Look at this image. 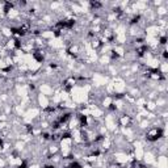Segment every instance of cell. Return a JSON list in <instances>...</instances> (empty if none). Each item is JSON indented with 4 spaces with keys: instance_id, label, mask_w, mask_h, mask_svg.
<instances>
[{
    "instance_id": "cell-10",
    "label": "cell",
    "mask_w": 168,
    "mask_h": 168,
    "mask_svg": "<svg viewBox=\"0 0 168 168\" xmlns=\"http://www.w3.org/2000/svg\"><path fill=\"white\" fill-rule=\"evenodd\" d=\"M42 168H57L54 164H47V166H45V167H42Z\"/></svg>"
},
{
    "instance_id": "cell-6",
    "label": "cell",
    "mask_w": 168,
    "mask_h": 168,
    "mask_svg": "<svg viewBox=\"0 0 168 168\" xmlns=\"http://www.w3.org/2000/svg\"><path fill=\"white\" fill-rule=\"evenodd\" d=\"M90 7L92 11H97V9H100L102 7V3L100 1H90Z\"/></svg>"
},
{
    "instance_id": "cell-5",
    "label": "cell",
    "mask_w": 168,
    "mask_h": 168,
    "mask_svg": "<svg viewBox=\"0 0 168 168\" xmlns=\"http://www.w3.org/2000/svg\"><path fill=\"white\" fill-rule=\"evenodd\" d=\"M33 58L36 59L37 62H40V63H42L43 62V54H42V51H34L33 53Z\"/></svg>"
},
{
    "instance_id": "cell-3",
    "label": "cell",
    "mask_w": 168,
    "mask_h": 168,
    "mask_svg": "<svg viewBox=\"0 0 168 168\" xmlns=\"http://www.w3.org/2000/svg\"><path fill=\"white\" fill-rule=\"evenodd\" d=\"M149 50H150V47L147 46V45H139V46H137V49H135V54H137V57H139V58H142V57H145L147 53H149Z\"/></svg>"
},
{
    "instance_id": "cell-7",
    "label": "cell",
    "mask_w": 168,
    "mask_h": 168,
    "mask_svg": "<svg viewBox=\"0 0 168 168\" xmlns=\"http://www.w3.org/2000/svg\"><path fill=\"white\" fill-rule=\"evenodd\" d=\"M140 21V15H135L131 17V20H130V24L131 25H135V24H138Z\"/></svg>"
},
{
    "instance_id": "cell-8",
    "label": "cell",
    "mask_w": 168,
    "mask_h": 168,
    "mask_svg": "<svg viewBox=\"0 0 168 168\" xmlns=\"http://www.w3.org/2000/svg\"><path fill=\"white\" fill-rule=\"evenodd\" d=\"M159 43H160V45H166V43H167V37L166 36H162V37H160V38H159Z\"/></svg>"
},
{
    "instance_id": "cell-4",
    "label": "cell",
    "mask_w": 168,
    "mask_h": 168,
    "mask_svg": "<svg viewBox=\"0 0 168 168\" xmlns=\"http://www.w3.org/2000/svg\"><path fill=\"white\" fill-rule=\"evenodd\" d=\"M118 123L122 128H128V126H130V123H131V117L128 114H122L118 119Z\"/></svg>"
},
{
    "instance_id": "cell-2",
    "label": "cell",
    "mask_w": 168,
    "mask_h": 168,
    "mask_svg": "<svg viewBox=\"0 0 168 168\" xmlns=\"http://www.w3.org/2000/svg\"><path fill=\"white\" fill-rule=\"evenodd\" d=\"M75 83H76V80H75V78H72V76H70V78H67V79H64V81H63V90L66 91V92H70L71 90L74 88V85H75Z\"/></svg>"
},
{
    "instance_id": "cell-9",
    "label": "cell",
    "mask_w": 168,
    "mask_h": 168,
    "mask_svg": "<svg viewBox=\"0 0 168 168\" xmlns=\"http://www.w3.org/2000/svg\"><path fill=\"white\" fill-rule=\"evenodd\" d=\"M28 167H29V166H28V163H26L25 160H22V162L20 163L19 166H17V168H28Z\"/></svg>"
},
{
    "instance_id": "cell-1",
    "label": "cell",
    "mask_w": 168,
    "mask_h": 168,
    "mask_svg": "<svg viewBox=\"0 0 168 168\" xmlns=\"http://www.w3.org/2000/svg\"><path fill=\"white\" fill-rule=\"evenodd\" d=\"M163 135H164V131L162 128H151L146 133V139L150 140V142H156L160 138H163Z\"/></svg>"
}]
</instances>
